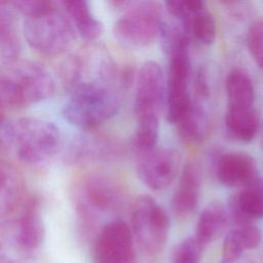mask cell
Returning <instances> with one entry per match:
<instances>
[{
	"label": "cell",
	"instance_id": "obj_1",
	"mask_svg": "<svg viewBox=\"0 0 263 263\" xmlns=\"http://www.w3.org/2000/svg\"><path fill=\"white\" fill-rule=\"evenodd\" d=\"M1 148L18 160L38 164L49 159L58 150L61 134L54 123L38 117L2 119Z\"/></svg>",
	"mask_w": 263,
	"mask_h": 263
},
{
	"label": "cell",
	"instance_id": "obj_2",
	"mask_svg": "<svg viewBox=\"0 0 263 263\" xmlns=\"http://www.w3.org/2000/svg\"><path fill=\"white\" fill-rule=\"evenodd\" d=\"M166 97V78L161 66L145 62L139 69L136 83L134 112L137 121L135 146L138 151L156 147L159 115Z\"/></svg>",
	"mask_w": 263,
	"mask_h": 263
},
{
	"label": "cell",
	"instance_id": "obj_3",
	"mask_svg": "<svg viewBox=\"0 0 263 263\" xmlns=\"http://www.w3.org/2000/svg\"><path fill=\"white\" fill-rule=\"evenodd\" d=\"M54 91L50 73L35 63H21L7 68L0 77L1 106L16 109L49 98Z\"/></svg>",
	"mask_w": 263,
	"mask_h": 263
},
{
	"label": "cell",
	"instance_id": "obj_4",
	"mask_svg": "<svg viewBox=\"0 0 263 263\" xmlns=\"http://www.w3.org/2000/svg\"><path fill=\"white\" fill-rule=\"evenodd\" d=\"M71 90L63 107V115L77 127H97L117 112L118 98L107 85L87 83L74 86Z\"/></svg>",
	"mask_w": 263,
	"mask_h": 263
},
{
	"label": "cell",
	"instance_id": "obj_5",
	"mask_svg": "<svg viewBox=\"0 0 263 263\" xmlns=\"http://www.w3.org/2000/svg\"><path fill=\"white\" fill-rule=\"evenodd\" d=\"M161 6L154 1H130L113 27L116 38L127 46L146 47L161 34Z\"/></svg>",
	"mask_w": 263,
	"mask_h": 263
},
{
	"label": "cell",
	"instance_id": "obj_6",
	"mask_svg": "<svg viewBox=\"0 0 263 263\" xmlns=\"http://www.w3.org/2000/svg\"><path fill=\"white\" fill-rule=\"evenodd\" d=\"M23 31L27 43L47 55L64 52L75 38V27L71 18L59 8L26 17Z\"/></svg>",
	"mask_w": 263,
	"mask_h": 263
},
{
	"label": "cell",
	"instance_id": "obj_7",
	"mask_svg": "<svg viewBox=\"0 0 263 263\" xmlns=\"http://www.w3.org/2000/svg\"><path fill=\"white\" fill-rule=\"evenodd\" d=\"M132 230L141 248L148 254L159 253L164 247L170 218L162 206L149 195L138 196L132 206Z\"/></svg>",
	"mask_w": 263,
	"mask_h": 263
},
{
	"label": "cell",
	"instance_id": "obj_8",
	"mask_svg": "<svg viewBox=\"0 0 263 263\" xmlns=\"http://www.w3.org/2000/svg\"><path fill=\"white\" fill-rule=\"evenodd\" d=\"M91 256L93 263H136L132 228L121 220L107 223L93 241Z\"/></svg>",
	"mask_w": 263,
	"mask_h": 263
},
{
	"label": "cell",
	"instance_id": "obj_9",
	"mask_svg": "<svg viewBox=\"0 0 263 263\" xmlns=\"http://www.w3.org/2000/svg\"><path fill=\"white\" fill-rule=\"evenodd\" d=\"M75 203L86 217L106 213L117 208L122 198L120 187L104 176H89L82 179L75 188Z\"/></svg>",
	"mask_w": 263,
	"mask_h": 263
},
{
	"label": "cell",
	"instance_id": "obj_10",
	"mask_svg": "<svg viewBox=\"0 0 263 263\" xmlns=\"http://www.w3.org/2000/svg\"><path fill=\"white\" fill-rule=\"evenodd\" d=\"M179 170V156L171 149L154 147L137 152L136 171L148 188L160 191L170 186Z\"/></svg>",
	"mask_w": 263,
	"mask_h": 263
},
{
	"label": "cell",
	"instance_id": "obj_11",
	"mask_svg": "<svg viewBox=\"0 0 263 263\" xmlns=\"http://www.w3.org/2000/svg\"><path fill=\"white\" fill-rule=\"evenodd\" d=\"M10 216L9 226L15 243L26 251L37 249L45 233L38 198H29Z\"/></svg>",
	"mask_w": 263,
	"mask_h": 263
},
{
	"label": "cell",
	"instance_id": "obj_12",
	"mask_svg": "<svg viewBox=\"0 0 263 263\" xmlns=\"http://www.w3.org/2000/svg\"><path fill=\"white\" fill-rule=\"evenodd\" d=\"M229 215L235 226L263 218V177H257L229 199Z\"/></svg>",
	"mask_w": 263,
	"mask_h": 263
},
{
	"label": "cell",
	"instance_id": "obj_13",
	"mask_svg": "<svg viewBox=\"0 0 263 263\" xmlns=\"http://www.w3.org/2000/svg\"><path fill=\"white\" fill-rule=\"evenodd\" d=\"M255 159L242 152L223 154L217 163V178L226 187H245L258 177Z\"/></svg>",
	"mask_w": 263,
	"mask_h": 263
},
{
	"label": "cell",
	"instance_id": "obj_14",
	"mask_svg": "<svg viewBox=\"0 0 263 263\" xmlns=\"http://www.w3.org/2000/svg\"><path fill=\"white\" fill-rule=\"evenodd\" d=\"M200 193V176L193 163L184 166L178 187L172 199V208L177 218L190 217L197 208Z\"/></svg>",
	"mask_w": 263,
	"mask_h": 263
},
{
	"label": "cell",
	"instance_id": "obj_15",
	"mask_svg": "<svg viewBox=\"0 0 263 263\" xmlns=\"http://www.w3.org/2000/svg\"><path fill=\"white\" fill-rule=\"evenodd\" d=\"M260 241L261 231L253 222L235 226L224 238L222 247L223 263L235 262L246 250L257 248Z\"/></svg>",
	"mask_w": 263,
	"mask_h": 263
},
{
	"label": "cell",
	"instance_id": "obj_16",
	"mask_svg": "<svg viewBox=\"0 0 263 263\" xmlns=\"http://www.w3.org/2000/svg\"><path fill=\"white\" fill-rule=\"evenodd\" d=\"M24 194V180L11 163L0 166V213L2 217L12 215L21 205Z\"/></svg>",
	"mask_w": 263,
	"mask_h": 263
},
{
	"label": "cell",
	"instance_id": "obj_17",
	"mask_svg": "<svg viewBox=\"0 0 263 263\" xmlns=\"http://www.w3.org/2000/svg\"><path fill=\"white\" fill-rule=\"evenodd\" d=\"M227 109L254 108L255 89L249 73L240 68L232 69L225 81Z\"/></svg>",
	"mask_w": 263,
	"mask_h": 263
},
{
	"label": "cell",
	"instance_id": "obj_18",
	"mask_svg": "<svg viewBox=\"0 0 263 263\" xmlns=\"http://www.w3.org/2000/svg\"><path fill=\"white\" fill-rule=\"evenodd\" d=\"M21 43L15 28L13 8L9 2L0 3V57L3 64H12L18 57Z\"/></svg>",
	"mask_w": 263,
	"mask_h": 263
},
{
	"label": "cell",
	"instance_id": "obj_19",
	"mask_svg": "<svg viewBox=\"0 0 263 263\" xmlns=\"http://www.w3.org/2000/svg\"><path fill=\"white\" fill-rule=\"evenodd\" d=\"M63 6L70 15L76 31L79 35L87 40H96L103 32V24L92 14L89 4L85 0L64 1Z\"/></svg>",
	"mask_w": 263,
	"mask_h": 263
},
{
	"label": "cell",
	"instance_id": "obj_20",
	"mask_svg": "<svg viewBox=\"0 0 263 263\" xmlns=\"http://www.w3.org/2000/svg\"><path fill=\"white\" fill-rule=\"evenodd\" d=\"M225 126L228 134L235 140L249 143L259 129V116L255 108L227 109Z\"/></svg>",
	"mask_w": 263,
	"mask_h": 263
},
{
	"label": "cell",
	"instance_id": "obj_21",
	"mask_svg": "<svg viewBox=\"0 0 263 263\" xmlns=\"http://www.w3.org/2000/svg\"><path fill=\"white\" fill-rule=\"evenodd\" d=\"M227 213L220 201H212L200 213L194 237L203 247L211 242L225 227Z\"/></svg>",
	"mask_w": 263,
	"mask_h": 263
},
{
	"label": "cell",
	"instance_id": "obj_22",
	"mask_svg": "<svg viewBox=\"0 0 263 263\" xmlns=\"http://www.w3.org/2000/svg\"><path fill=\"white\" fill-rule=\"evenodd\" d=\"M181 136L189 142L202 141L209 130V117L202 105L193 99L189 108L176 123Z\"/></svg>",
	"mask_w": 263,
	"mask_h": 263
},
{
	"label": "cell",
	"instance_id": "obj_23",
	"mask_svg": "<svg viewBox=\"0 0 263 263\" xmlns=\"http://www.w3.org/2000/svg\"><path fill=\"white\" fill-rule=\"evenodd\" d=\"M183 27L190 37L192 36L203 44H212L215 41L217 33L216 21L206 7L197 11Z\"/></svg>",
	"mask_w": 263,
	"mask_h": 263
},
{
	"label": "cell",
	"instance_id": "obj_24",
	"mask_svg": "<svg viewBox=\"0 0 263 263\" xmlns=\"http://www.w3.org/2000/svg\"><path fill=\"white\" fill-rule=\"evenodd\" d=\"M203 246L193 237H187L180 241L172 255L171 263H199Z\"/></svg>",
	"mask_w": 263,
	"mask_h": 263
},
{
	"label": "cell",
	"instance_id": "obj_25",
	"mask_svg": "<svg viewBox=\"0 0 263 263\" xmlns=\"http://www.w3.org/2000/svg\"><path fill=\"white\" fill-rule=\"evenodd\" d=\"M164 4L167 11L177 17L183 26H186L197 11L205 7L204 2L201 0H170Z\"/></svg>",
	"mask_w": 263,
	"mask_h": 263
},
{
	"label": "cell",
	"instance_id": "obj_26",
	"mask_svg": "<svg viewBox=\"0 0 263 263\" xmlns=\"http://www.w3.org/2000/svg\"><path fill=\"white\" fill-rule=\"evenodd\" d=\"M247 45L256 65L263 69V18L250 27L247 34Z\"/></svg>",
	"mask_w": 263,
	"mask_h": 263
},
{
	"label": "cell",
	"instance_id": "obj_27",
	"mask_svg": "<svg viewBox=\"0 0 263 263\" xmlns=\"http://www.w3.org/2000/svg\"><path fill=\"white\" fill-rule=\"evenodd\" d=\"M13 10L24 14L26 17L42 14L58 8V4L51 0H13L8 1Z\"/></svg>",
	"mask_w": 263,
	"mask_h": 263
},
{
	"label": "cell",
	"instance_id": "obj_28",
	"mask_svg": "<svg viewBox=\"0 0 263 263\" xmlns=\"http://www.w3.org/2000/svg\"><path fill=\"white\" fill-rule=\"evenodd\" d=\"M0 263H13L12 260H10L9 258H6L4 256L1 257V260H0Z\"/></svg>",
	"mask_w": 263,
	"mask_h": 263
}]
</instances>
